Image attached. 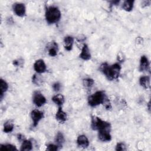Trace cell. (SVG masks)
Masks as SVG:
<instances>
[{
  "label": "cell",
  "mask_w": 151,
  "mask_h": 151,
  "mask_svg": "<svg viewBox=\"0 0 151 151\" xmlns=\"http://www.w3.org/2000/svg\"><path fill=\"white\" fill-rule=\"evenodd\" d=\"M52 88H53L54 90L55 91H59L60 89V88H61V84H60V83H54V84H53V86H52Z\"/></svg>",
  "instance_id": "cell-29"
},
{
  "label": "cell",
  "mask_w": 151,
  "mask_h": 151,
  "mask_svg": "<svg viewBox=\"0 0 151 151\" xmlns=\"http://www.w3.org/2000/svg\"><path fill=\"white\" fill-rule=\"evenodd\" d=\"M133 4H134V1L131 0H127L124 1L122 5V8L124 10L126 11H131L133 9Z\"/></svg>",
  "instance_id": "cell-21"
},
{
  "label": "cell",
  "mask_w": 151,
  "mask_h": 151,
  "mask_svg": "<svg viewBox=\"0 0 151 151\" xmlns=\"http://www.w3.org/2000/svg\"><path fill=\"white\" fill-rule=\"evenodd\" d=\"M80 58L85 61L89 60L91 58V54L90 52L88 47L86 44L83 45L81 48V51L80 54Z\"/></svg>",
  "instance_id": "cell-11"
},
{
  "label": "cell",
  "mask_w": 151,
  "mask_h": 151,
  "mask_svg": "<svg viewBox=\"0 0 151 151\" xmlns=\"http://www.w3.org/2000/svg\"><path fill=\"white\" fill-rule=\"evenodd\" d=\"M8 88V83L3 79H1L0 80V98L2 99L4 93L7 91Z\"/></svg>",
  "instance_id": "cell-19"
},
{
  "label": "cell",
  "mask_w": 151,
  "mask_h": 151,
  "mask_svg": "<svg viewBox=\"0 0 151 151\" xmlns=\"http://www.w3.org/2000/svg\"><path fill=\"white\" fill-rule=\"evenodd\" d=\"M32 81L37 86H41L43 83V78L39 73H37L33 75L32 77Z\"/></svg>",
  "instance_id": "cell-20"
},
{
  "label": "cell",
  "mask_w": 151,
  "mask_h": 151,
  "mask_svg": "<svg viewBox=\"0 0 151 151\" xmlns=\"http://www.w3.org/2000/svg\"><path fill=\"white\" fill-rule=\"evenodd\" d=\"M99 139L102 142H109L111 139V136L110 133V129H105L98 131Z\"/></svg>",
  "instance_id": "cell-8"
},
{
  "label": "cell",
  "mask_w": 151,
  "mask_h": 151,
  "mask_svg": "<svg viewBox=\"0 0 151 151\" xmlns=\"http://www.w3.org/2000/svg\"><path fill=\"white\" fill-rule=\"evenodd\" d=\"M77 143L78 146L86 148L89 146V141L87 137L83 134L79 135L77 139Z\"/></svg>",
  "instance_id": "cell-13"
},
{
  "label": "cell",
  "mask_w": 151,
  "mask_h": 151,
  "mask_svg": "<svg viewBox=\"0 0 151 151\" xmlns=\"http://www.w3.org/2000/svg\"><path fill=\"white\" fill-rule=\"evenodd\" d=\"M74 38L71 36H67L64 39V46L67 51H71L73 48Z\"/></svg>",
  "instance_id": "cell-15"
},
{
  "label": "cell",
  "mask_w": 151,
  "mask_h": 151,
  "mask_svg": "<svg viewBox=\"0 0 151 151\" xmlns=\"http://www.w3.org/2000/svg\"><path fill=\"white\" fill-rule=\"evenodd\" d=\"M100 70L110 80L117 79L120 76L121 65L119 63H115L110 65L107 63H103L100 67Z\"/></svg>",
  "instance_id": "cell-1"
},
{
  "label": "cell",
  "mask_w": 151,
  "mask_h": 151,
  "mask_svg": "<svg viewBox=\"0 0 151 151\" xmlns=\"http://www.w3.org/2000/svg\"><path fill=\"white\" fill-rule=\"evenodd\" d=\"M32 149V143L29 140H24L22 142L21 146V150L22 151H29Z\"/></svg>",
  "instance_id": "cell-17"
},
{
  "label": "cell",
  "mask_w": 151,
  "mask_h": 151,
  "mask_svg": "<svg viewBox=\"0 0 151 151\" xmlns=\"http://www.w3.org/2000/svg\"><path fill=\"white\" fill-rule=\"evenodd\" d=\"M150 4V1H144L142 2V6H149Z\"/></svg>",
  "instance_id": "cell-30"
},
{
  "label": "cell",
  "mask_w": 151,
  "mask_h": 151,
  "mask_svg": "<svg viewBox=\"0 0 151 151\" xmlns=\"http://www.w3.org/2000/svg\"><path fill=\"white\" fill-rule=\"evenodd\" d=\"M0 149L3 150H17V149L15 145L11 144H4L0 145Z\"/></svg>",
  "instance_id": "cell-24"
},
{
  "label": "cell",
  "mask_w": 151,
  "mask_h": 151,
  "mask_svg": "<svg viewBox=\"0 0 151 151\" xmlns=\"http://www.w3.org/2000/svg\"><path fill=\"white\" fill-rule=\"evenodd\" d=\"M52 100L54 103H55L57 105H58L60 107V106H61L64 103L65 99L63 95L61 94H58L52 97Z\"/></svg>",
  "instance_id": "cell-16"
},
{
  "label": "cell",
  "mask_w": 151,
  "mask_h": 151,
  "mask_svg": "<svg viewBox=\"0 0 151 151\" xmlns=\"http://www.w3.org/2000/svg\"><path fill=\"white\" fill-rule=\"evenodd\" d=\"M45 17L47 22L50 24H52L58 22L60 20L61 14L57 7L50 6L47 8Z\"/></svg>",
  "instance_id": "cell-2"
},
{
  "label": "cell",
  "mask_w": 151,
  "mask_h": 151,
  "mask_svg": "<svg viewBox=\"0 0 151 151\" xmlns=\"http://www.w3.org/2000/svg\"><path fill=\"white\" fill-rule=\"evenodd\" d=\"M119 1H110V2L111 3V5H117L119 3Z\"/></svg>",
  "instance_id": "cell-31"
},
{
  "label": "cell",
  "mask_w": 151,
  "mask_h": 151,
  "mask_svg": "<svg viewBox=\"0 0 151 151\" xmlns=\"http://www.w3.org/2000/svg\"><path fill=\"white\" fill-rule=\"evenodd\" d=\"M115 150L117 151H123L126 150V145L123 143H118L116 146Z\"/></svg>",
  "instance_id": "cell-26"
},
{
  "label": "cell",
  "mask_w": 151,
  "mask_h": 151,
  "mask_svg": "<svg viewBox=\"0 0 151 151\" xmlns=\"http://www.w3.org/2000/svg\"><path fill=\"white\" fill-rule=\"evenodd\" d=\"M14 128V126L13 123L9 120V121H7L5 123H4L3 130L5 133H11V132H12Z\"/></svg>",
  "instance_id": "cell-22"
},
{
  "label": "cell",
  "mask_w": 151,
  "mask_h": 151,
  "mask_svg": "<svg viewBox=\"0 0 151 151\" xmlns=\"http://www.w3.org/2000/svg\"><path fill=\"white\" fill-rule=\"evenodd\" d=\"M107 97L103 91H98L88 97V103L91 107H96L103 104Z\"/></svg>",
  "instance_id": "cell-3"
},
{
  "label": "cell",
  "mask_w": 151,
  "mask_h": 151,
  "mask_svg": "<svg viewBox=\"0 0 151 151\" xmlns=\"http://www.w3.org/2000/svg\"><path fill=\"white\" fill-rule=\"evenodd\" d=\"M44 113L37 109L33 110L31 113V117L32 120V124L34 127L37 126L39 122L44 118Z\"/></svg>",
  "instance_id": "cell-6"
},
{
  "label": "cell",
  "mask_w": 151,
  "mask_h": 151,
  "mask_svg": "<svg viewBox=\"0 0 151 151\" xmlns=\"http://www.w3.org/2000/svg\"><path fill=\"white\" fill-rule=\"evenodd\" d=\"M67 114L65 111H64L62 109L61 106H60L57 111L55 114V119L58 122L61 123H64L67 120Z\"/></svg>",
  "instance_id": "cell-12"
},
{
  "label": "cell",
  "mask_w": 151,
  "mask_h": 151,
  "mask_svg": "<svg viewBox=\"0 0 151 151\" xmlns=\"http://www.w3.org/2000/svg\"><path fill=\"white\" fill-rule=\"evenodd\" d=\"M47 49L49 55L51 57H55L57 55L58 51V46L56 42L51 41L47 45Z\"/></svg>",
  "instance_id": "cell-10"
},
{
  "label": "cell",
  "mask_w": 151,
  "mask_h": 151,
  "mask_svg": "<svg viewBox=\"0 0 151 151\" xmlns=\"http://www.w3.org/2000/svg\"><path fill=\"white\" fill-rule=\"evenodd\" d=\"M58 149V146L57 145L49 144L47 146V150L50 151H55Z\"/></svg>",
  "instance_id": "cell-27"
},
{
  "label": "cell",
  "mask_w": 151,
  "mask_h": 151,
  "mask_svg": "<svg viewBox=\"0 0 151 151\" xmlns=\"http://www.w3.org/2000/svg\"><path fill=\"white\" fill-rule=\"evenodd\" d=\"M139 83L141 86L147 89L150 87V78L149 76H142L139 79Z\"/></svg>",
  "instance_id": "cell-18"
},
{
  "label": "cell",
  "mask_w": 151,
  "mask_h": 151,
  "mask_svg": "<svg viewBox=\"0 0 151 151\" xmlns=\"http://www.w3.org/2000/svg\"><path fill=\"white\" fill-rule=\"evenodd\" d=\"M150 101L148 103V109H149V110H150Z\"/></svg>",
  "instance_id": "cell-32"
},
{
  "label": "cell",
  "mask_w": 151,
  "mask_h": 151,
  "mask_svg": "<svg viewBox=\"0 0 151 151\" xmlns=\"http://www.w3.org/2000/svg\"><path fill=\"white\" fill-rule=\"evenodd\" d=\"M32 101L37 107H41L46 103V99L39 91H35L33 93Z\"/></svg>",
  "instance_id": "cell-5"
},
{
  "label": "cell",
  "mask_w": 151,
  "mask_h": 151,
  "mask_svg": "<svg viewBox=\"0 0 151 151\" xmlns=\"http://www.w3.org/2000/svg\"><path fill=\"white\" fill-rule=\"evenodd\" d=\"M24 64V60L22 58L15 60L13 61V64L15 66H22Z\"/></svg>",
  "instance_id": "cell-28"
},
{
  "label": "cell",
  "mask_w": 151,
  "mask_h": 151,
  "mask_svg": "<svg viewBox=\"0 0 151 151\" xmlns=\"http://www.w3.org/2000/svg\"><path fill=\"white\" fill-rule=\"evenodd\" d=\"M149 68V61L148 58L145 55H142L140 60V71H147Z\"/></svg>",
  "instance_id": "cell-14"
},
{
  "label": "cell",
  "mask_w": 151,
  "mask_h": 151,
  "mask_svg": "<svg viewBox=\"0 0 151 151\" xmlns=\"http://www.w3.org/2000/svg\"><path fill=\"white\" fill-rule=\"evenodd\" d=\"M34 69L37 73L41 74L44 73L46 71L47 67L44 60L41 59L37 60L34 64Z\"/></svg>",
  "instance_id": "cell-9"
},
{
  "label": "cell",
  "mask_w": 151,
  "mask_h": 151,
  "mask_svg": "<svg viewBox=\"0 0 151 151\" xmlns=\"http://www.w3.org/2000/svg\"><path fill=\"white\" fill-rule=\"evenodd\" d=\"M94 83V80L92 78H87L83 80V85L87 88H90L93 87Z\"/></svg>",
  "instance_id": "cell-25"
},
{
  "label": "cell",
  "mask_w": 151,
  "mask_h": 151,
  "mask_svg": "<svg viewBox=\"0 0 151 151\" xmlns=\"http://www.w3.org/2000/svg\"><path fill=\"white\" fill-rule=\"evenodd\" d=\"M13 10L14 13L18 17H23L25 15V6L22 3H15L13 5Z\"/></svg>",
  "instance_id": "cell-7"
},
{
  "label": "cell",
  "mask_w": 151,
  "mask_h": 151,
  "mask_svg": "<svg viewBox=\"0 0 151 151\" xmlns=\"http://www.w3.org/2000/svg\"><path fill=\"white\" fill-rule=\"evenodd\" d=\"M91 127L94 130H100L105 129H110L111 125L110 123L101 120L100 118L92 116L91 121Z\"/></svg>",
  "instance_id": "cell-4"
},
{
  "label": "cell",
  "mask_w": 151,
  "mask_h": 151,
  "mask_svg": "<svg viewBox=\"0 0 151 151\" xmlns=\"http://www.w3.org/2000/svg\"><path fill=\"white\" fill-rule=\"evenodd\" d=\"M55 141L58 147H61L63 146V144L64 142V137L63 134L61 132H58L56 135Z\"/></svg>",
  "instance_id": "cell-23"
}]
</instances>
